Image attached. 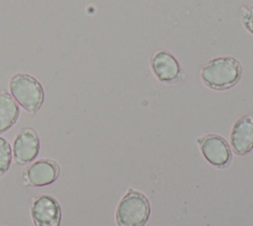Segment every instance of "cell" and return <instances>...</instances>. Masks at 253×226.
<instances>
[{
    "instance_id": "obj_7",
    "label": "cell",
    "mask_w": 253,
    "mask_h": 226,
    "mask_svg": "<svg viewBox=\"0 0 253 226\" xmlns=\"http://www.w3.org/2000/svg\"><path fill=\"white\" fill-rule=\"evenodd\" d=\"M31 216L35 226H59L61 221L60 204L50 194H40L32 200Z\"/></svg>"
},
{
    "instance_id": "obj_6",
    "label": "cell",
    "mask_w": 253,
    "mask_h": 226,
    "mask_svg": "<svg viewBox=\"0 0 253 226\" xmlns=\"http://www.w3.org/2000/svg\"><path fill=\"white\" fill-rule=\"evenodd\" d=\"M60 174V167L54 160L40 159L28 167L22 172V180L26 186L42 187L53 183Z\"/></svg>"
},
{
    "instance_id": "obj_5",
    "label": "cell",
    "mask_w": 253,
    "mask_h": 226,
    "mask_svg": "<svg viewBox=\"0 0 253 226\" xmlns=\"http://www.w3.org/2000/svg\"><path fill=\"white\" fill-rule=\"evenodd\" d=\"M203 157L216 169H226L232 161L227 141L218 134H206L197 139Z\"/></svg>"
},
{
    "instance_id": "obj_3",
    "label": "cell",
    "mask_w": 253,
    "mask_h": 226,
    "mask_svg": "<svg viewBox=\"0 0 253 226\" xmlns=\"http://www.w3.org/2000/svg\"><path fill=\"white\" fill-rule=\"evenodd\" d=\"M149 215V199L141 191L129 188L117 206L116 222L118 226H144Z\"/></svg>"
},
{
    "instance_id": "obj_1",
    "label": "cell",
    "mask_w": 253,
    "mask_h": 226,
    "mask_svg": "<svg viewBox=\"0 0 253 226\" xmlns=\"http://www.w3.org/2000/svg\"><path fill=\"white\" fill-rule=\"evenodd\" d=\"M243 66L233 56H217L206 61L200 70L203 83L215 91L228 90L241 79Z\"/></svg>"
},
{
    "instance_id": "obj_10",
    "label": "cell",
    "mask_w": 253,
    "mask_h": 226,
    "mask_svg": "<svg viewBox=\"0 0 253 226\" xmlns=\"http://www.w3.org/2000/svg\"><path fill=\"white\" fill-rule=\"evenodd\" d=\"M20 116V108L15 99L6 91L0 92V134L14 126Z\"/></svg>"
},
{
    "instance_id": "obj_8",
    "label": "cell",
    "mask_w": 253,
    "mask_h": 226,
    "mask_svg": "<svg viewBox=\"0 0 253 226\" xmlns=\"http://www.w3.org/2000/svg\"><path fill=\"white\" fill-rule=\"evenodd\" d=\"M41 141L37 131L31 127L21 129L13 142V158L17 165L32 163L39 155Z\"/></svg>"
},
{
    "instance_id": "obj_2",
    "label": "cell",
    "mask_w": 253,
    "mask_h": 226,
    "mask_svg": "<svg viewBox=\"0 0 253 226\" xmlns=\"http://www.w3.org/2000/svg\"><path fill=\"white\" fill-rule=\"evenodd\" d=\"M12 97L27 112L35 114L43 104L44 92L41 82L29 73H15L9 81Z\"/></svg>"
},
{
    "instance_id": "obj_12",
    "label": "cell",
    "mask_w": 253,
    "mask_h": 226,
    "mask_svg": "<svg viewBox=\"0 0 253 226\" xmlns=\"http://www.w3.org/2000/svg\"><path fill=\"white\" fill-rule=\"evenodd\" d=\"M240 20L243 28L253 35V6H242L240 9Z\"/></svg>"
},
{
    "instance_id": "obj_4",
    "label": "cell",
    "mask_w": 253,
    "mask_h": 226,
    "mask_svg": "<svg viewBox=\"0 0 253 226\" xmlns=\"http://www.w3.org/2000/svg\"><path fill=\"white\" fill-rule=\"evenodd\" d=\"M149 65L154 76L165 84H177L186 77L184 68L176 56L163 48H157L151 52Z\"/></svg>"
},
{
    "instance_id": "obj_9",
    "label": "cell",
    "mask_w": 253,
    "mask_h": 226,
    "mask_svg": "<svg viewBox=\"0 0 253 226\" xmlns=\"http://www.w3.org/2000/svg\"><path fill=\"white\" fill-rule=\"evenodd\" d=\"M230 147L237 156H246L253 149V115L237 118L229 134Z\"/></svg>"
},
{
    "instance_id": "obj_11",
    "label": "cell",
    "mask_w": 253,
    "mask_h": 226,
    "mask_svg": "<svg viewBox=\"0 0 253 226\" xmlns=\"http://www.w3.org/2000/svg\"><path fill=\"white\" fill-rule=\"evenodd\" d=\"M12 163V148L10 143L3 137H0V177L10 169Z\"/></svg>"
},
{
    "instance_id": "obj_13",
    "label": "cell",
    "mask_w": 253,
    "mask_h": 226,
    "mask_svg": "<svg viewBox=\"0 0 253 226\" xmlns=\"http://www.w3.org/2000/svg\"><path fill=\"white\" fill-rule=\"evenodd\" d=\"M0 226H6V225H0Z\"/></svg>"
}]
</instances>
